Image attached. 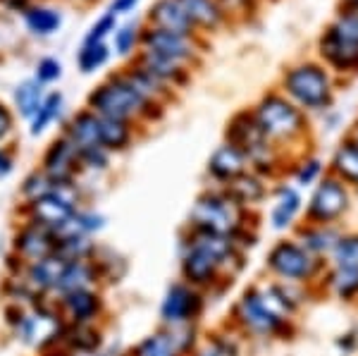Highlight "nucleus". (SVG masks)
Segmentation results:
<instances>
[{
    "label": "nucleus",
    "mask_w": 358,
    "mask_h": 356,
    "mask_svg": "<svg viewBox=\"0 0 358 356\" xmlns=\"http://www.w3.org/2000/svg\"><path fill=\"white\" fill-rule=\"evenodd\" d=\"M244 215L246 208L236 204L227 192H206L196 199L192 213H189V225L194 229L224 234L236 242V237L246 227Z\"/></svg>",
    "instance_id": "7ed1b4c3"
},
{
    "label": "nucleus",
    "mask_w": 358,
    "mask_h": 356,
    "mask_svg": "<svg viewBox=\"0 0 358 356\" xmlns=\"http://www.w3.org/2000/svg\"><path fill=\"white\" fill-rule=\"evenodd\" d=\"M351 141H354V146L358 148V134H356V139H351Z\"/></svg>",
    "instance_id": "a18cd8bd"
},
{
    "label": "nucleus",
    "mask_w": 358,
    "mask_h": 356,
    "mask_svg": "<svg viewBox=\"0 0 358 356\" xmlns=\"http://www.w3.org/2000/svg\"><path fill=\"white\" fill-rule=\"evenodd\" d=\"M15 254L24 266L38 263L43 258L53 256L57 251V237L50 229H45L36 222H24L15 234Z\"/></svg>",
    "instance_id": "9b49d317"
},
{
    "label": "nucleus",
    "mask_w": 358,
    "mask_h": 356,
    "mask_svg": "<svg viewBox=\"0 0 358 356\" xmlns=\"http://www.w3.org/2000/svg\"><path fill=\"white\" fill-rule=\"evenodd\" d=\"M201 311H203V297L196 287L187 283H175L167 287L163 304H160V318L167 328L192 325Z\"/></svg>",
    "instance_id": "6e6552de"
},
{
    "label": "nucleus",
    "mask_w": 358,
    "mask_h": 356,
    "mask_svg": "<svg viewBox=\"0 0 358 356\" xmlns=\"http://www.w3.org/2000/svg\"><path fill=\"white\" fill-rule=\"evenodd\" d=\"M108 57H110V50L106 43H84L77 55V65L84 74H94L106 65Z\"/></svg>",
    "instance_id": "2f4dec72"
},
{
    "label": "nucleus",
    "mask_w": 358,
    "mask_h": 356,
    "mask_svg": "<svg viewBox=\"0 0 358 356\" xmlns=\"http://www.w3.org/2000/svg\"><path fill=\"white\" fill-rule=\"evenodd\" d=\"M153 29H163V31L182 34V36H192V20L182 10V5L177 0H158L148 13Z\"/></svg>",
    "instance_id": "a211bd4d"
},
{
    "label": "nucleus",
    "mask_w": 358,
    "mask_h": 356,
    "mask_svg": "<svg viewBox=\"0 0 358 356\" xmlns=\"http://www.w3.org/2000/svg\"><path fill=\"white\" fill-rule=\"evenodd\" d=\"M41 170L55 185H69V182L77 180V172L82 170L79 168V151L65 134L45 148Z\"/></svg>",
    "instance_id": "ddd939ff"
},
{
    "label": "nucleus",
    "mask_w": 358,
    "mask_h": 356,
    "mask_svg": "<svg viewBox=\"0 0 358 356\" xmlns=\"http://www.w3.org/2000/svg\"><path fill=\"white\" fill-rule=\"evenodd\" d=\"M346 208H349L346 185L339 182L337 177H327L317 185L315 194L310 197L306 218L310 220V225H332L334 220H339L346 213Z\"/></svg>",
    "instance_id": "1a4fd4ad"
},
{
    "label": "nucleus",
    "mask_w": 358,
    "mask_h": 356,
    "mask_svg": "<svg viewBox=\"0 0 358 356\" xmlns=\"http://www.w3.org/2000/svg\"><path fill=\"white\" fill-rule=\"evenodd\" d=\"M334 268L358 271V234H344L332 249Z\"/></svg>",
    "instance_id": "7c9ffc66"
},
{
    "label": "nucleus",
    "mask_w": 358,
    "mask_h": 356,
    "mask_svg": "<svg viewBox=\"0 0 358 356\" xmlns=\"http://www.w3.org/2000/svg\"><path fill=\"white\" fill-rule=\"evenodd\" d=\"M65 136L74 143L79 153L94 151V148H103V124L101 118L94 111H82L69 120Z\"/></svg>",
    "instance_id": "dca6fc26"
},
{
    "label": "nucleus",
    "mask_w": 358,
    "mask_h": 356,
    "mask_svg": "<svg viewBox=\"0 0 358 356\" xmlns=\"http://www.w3.org/2000/svg\"><path fill=\"white\" fill-rule=\"evenodd\" d=\"M234 256L236 242L232 237L192 227V237L182 246V275L196 290L210 287Z\"/></svg>",
    "instance_id": "f257e3e1"
},
{
    "label": "nucleus",
    "mask_w": 358,
    "mask_h": 356,
    "mask_svg": "<svg viewBox=\"0 0 358 356\" xmlns=\"http://www.w3.org/2000/svg\"><path fill=\"white\" fill-rule=\"evenodd\" d=\"M151 108L158 106L143 99L124 74H117L110 82L101 84L89 96V111H94L98 118L117 120V122H131L143 115H151Z\"/></svg>",
    "instance_id": "f03ea898"
},
{
    "label": "nucleus",
    "mask_w": 358,
    "mask_h": 356,
    "mask_svg": "<svg viewBox=\"0 0 358 356\" xmlns=\"http://www.w3.org/2000/svg\"><path fill=\"white\" fill-rule=\"evenodd\" d=\"M317 175H320V163H317V160H308V163H303L301 170L296 172V180H299V185H310Z\"/></svg>",
    "instance_id": "ea45409f"
},
{
    "label": "nucleus",
    "mask_w": 358,
    "mask_h": 356,
    "mask_svg": "<svg viewBox=\"0 0 358 356\" xmlns=\"http://www.w3.org/2000/svg\"><path fill=\"white\" fill-rule=\"evenodd\" d=\"M98 268L91 261H67L65 263V271L60 275V283L55 287V294L62 297L67 292H74V290H86V287H94L98 283Z\"/></svg>",
    "instance_id": "6ab92c4d"
},
{
    "label": "nucleus",
    "mask_w": 358,
    "mask_h": 356,
    "mask_svg": "<svg viewBox=\"0 0 358 356\" xmlns=\"http://www.w3.org/2000/svg\"><path fill=\"white\" fill-rule=\"evenodd\" d=\"M330 287L337 292L342 299H351L358 294V271H346V268H337L330 278Z\"/></svg>",
    "instance_id": "72a5a7b5"
},
{
    "label": "nucleus",
    "mask_w": 358,
    "mask_h": 356,
    "mask_svg": "<svg viewBox=\"0 0 358 356\" xmlns=\"http://www.w3.org/2000/svg\"><path fill=\"white\" fill-rule=\"evenodd\" d=\"M141 45H143V53L165 57V60L179 62V65L192 60L196 53L192 36H182V34L163 31V29H153V27L148 31H143Z\"/></svg>",
    "instance_id": "4468645a"
},
{
    "label": "nucleus",
    "mask_w": 358,
    "mask_h": 356,
    "mask_svg": "<svg viewBox=\"0 0 358 356\" xmlns=\"http://www.w3.org/2000/svg\"><path fill=\"white\" fill-rule=\"evenodd\" d=\"M182 5V10L187 13V17L192 20L194 27H206L213 29L220 24L222 13L215 5V0H177Z\"/></svg>",
    "instance_id": "393cba45"
},
{
    "label": "nucleus",
    "mask_w": 358,
    "mask_h": 356,
    "mask_svg": "<svg viewBox=\"0 0 358 356\" xmlns=\"http://www.w3.org/2000/svg\"><path fill=\"white\" fill-rule=\"evenodd\" d=\"M13 127H15V118L8 108L0 103V143H5L10 134H13Z\"/></svg>",
    "instance_id": "a19ab883"
},
{
    "label": "nucleus",
    "mask_w": 358,
    "mask_h": 356,
    "mask_svg": "<svg viewBox=\"0 0 358 356\" xmlns=\"http://www.w3.org/2000/svg\"><path fill=\"white\" fill-rule=\"evenodd\" d=\"M301 246L310 251L313 256L317 254H332L334 244L339 242V234L330 225H308L301 229Z\"/></svg>",
    "instance_id": "a878e982"
},
{
    "label": "nucleus",
    "mask_w": 358,
    "mask_h": 356,
    "mask_svg": "<svg viewBox=\"0 0 358 356\" xmlns=\"http://www.w3.org/2000/svg\"><path fill=\"white\" fill-rule=\"evenodd\" d=\"M115 29H117V17L113 13H106L94 27L89 29L84 43H106V38L110 36V34H115Z\"/></svg>",
    "instance_id": "4c0bfd02"
},
{
    "label": "nucleus",
    "mask_w": 358,
    "mask_h": 356,
    "mask_svg": "<svg viewBox=\"0 0 358 356\" xmlns=\"http://www.w3.org/2000/svg\"><path fill=\"white\" fill-rule=\"evenodd\" d=\"M330 36L337 41L358 45V15H344L337 20V24L330 29Z\"/></svg>",
    "instance_id": "c9c22d12"
},
{
    "label": "nucleus",
    "mask_w": 358,
    "mask_h": 356,
    "mask_svg": "<svg viewBox=\"0 0 358 356\" xmlns=\"http://www.w3.org/2000/svg\"><path fill=\"white\" fill-rule=\"evenodd\" d=\"M322 55H325L327 62H332L337 70H354V67H358V45L337 41L330 34H327L325 41H322Z\"/></svg>",
    "instance_id": "c85d7f7f"
},
{
    "label": "nucleus",
    "mask_w": 358,
    "mask_h": 356,
    "mask_svg": "<svg viewBox=\"0 0 358 356\" xmlns=\"http://www.w3.org/2000/svg\"><path fill=\"white\" fill-rule=\"evenodd\" d=\"M268 268L289 283H306L317 273V258L296 242H277L268 254Z\"/></svg>",
    "instance_id": "0eeeda50"
},
{
    "label": "nucleus",
    "mask_w": 358,
    "mask_h": 356,
    "mask_svg": "<svg viewBox=\"0 0 358 356\" xmlns=\"http://www.w3.org/2000/svg\"><path fill=\"white\" fill-rule=\"evenodd\" d=\"M43 99H45L43 84L38 82L36 77L24 79L22 84H17V89H15V94H13L17 113H20L24 120H31L34 115L38 113V108H41Z\"/></svg>",
    "instance_id": "aec40b11"
},
{
    "label": "nucleus",
    "mask_w": 358,
    "mask_h": 356,
    "mask_svg": "<svg viewBox=\"0 0 358 356\" xmlns=\"http://www.w3.org/2000/svg\"><path fill=\"white\" fill-rule=\"evenodd\" d=\"M224 192H227L236 204L246 208V206H253V204H258V201H263L265 185L258 180V177L244 172V175L236 177V180H232L229 185H224Z\"/></svg>",
    "instance_id": "5701e85b"
},
{
    "label": "nucleus",
    "mask_w": 358,
    "mask_h": 356,
    "mask_svg": "<svg viewBox=\"0 0 358 356\" xmlns=\"http://www.w3.org/2000/svg\"><path fill=\"white\" fill-rule=\"evenodd\" d=\"M79 211V187L77 182L69 185H55L53 192L34 199L27 204L29 222H36L45 229L57 234L74 220Z\"/></svg>",
    "instance_id": "20e7f679"
},
{
    "label": "nucleus",
    "mask_w": 358,
    "mask_h": 356,
    "mask_svg": "<svg viewBox=\"0 0 358 356\" xmlns=\"http://www.w3.org/2000/svg\"><path fill=\"white\" fill-rule=\"evenodd\" d=\"M253 118H256L258 127L263 129V134L275 141L296 139L306 129L303 113L299 111L292 101L282 99V96H277V94L265 96V99L258 103Z\"/></svg>",
    "instance_id": "39448f33"
},
{
    "label": "nucleus",
    "mask_w": 358,
    "mask_h": 356,
    "mask_svg": "<svg viewBox=\"0 0 358 356\" xmlns=\"http://www.w3.org/2000/svg\"><path fill=\"white\" fill-rule=\"evenodd\" d=\"M62 106H65V96H62L60 91H50V94H45V99L41 103V108H38V113L29 120V122H31V129H29V131H31V136L43 134V131L48 129L57 118H60Z\"/></svg>",
    "instance_id": "cd10ccee"
},
{
    "label": "nucleus",
    "mask_w": 358,
    "mask_h": 356,
    "mask_svg": "<svg viewBox=\"0 0 358 356\" xmlns=\"http://www.w3.org/2000/svg\"><path fill=\"white\" fill-rule=\"evenodd\" d=\"M246 165H248V158L244 153L236 146H232V143H224V146L217 148L210 156V160H208V175H210L213 180L222 182V185H229L232 180L244 175Z\"/></svg>",
    "instance_id": "f3484780"
},
{
    "label": "nucleus",
    "mask_w": 358,
    "mask_h": 356,
    "mask_svg": "<svg viewBox=\"0 0 358 356\" xmlns=\"http://www.w3.org/2000/svg\"><path fill=\"white\" fill-rule=\"evenodd\" d=\"M332 170L339 182L358 187V148L354 146V141H346L337 148L332 158Z\"/></svg>",
    "instance_id": "bb28decb"
},
{
    "label": "nucleus",
    "mask_w": 358,
    "mask_h": 356,
    "mask_svg": "<svg viewBox=\"0 0 358 356\" xmlns=\"http://www.w3.org/2000/svg\"><path fill=\"white\" fill-rule=\"evenodd\" d=\"M192 356H239V349H236V344L232 340L215 335V337H208L201 347H196V352Z\"/></svg>",
    "instance_id": "f704fd0d"
},
{
    "label": "nucleus",
    "mask_w": 358,
    "mask_h": 356,
    "mask_svg": "<svg viewBox=\"0 0 358 356\" xmlns=\"http://www.w3.org/2000/svg\"><path fill=\"white\" fill-rule=\"evenodd\" d=\"M301 211V197H299L296 189L285 187L280 192V199H277L273 213H270V222H273L275 229H287L294 222V218Z\"/></svg>",
    "instance_id": "b1692460"
},
{
    "label": "nucleus",
    "mask_w": 358,
    "mask_h": 356,
    "mask_svg": "<svg viewBox=\"0 0 358 356\" xmlns=\"http://www.w3.org/2000/svg\"><path fill=\"white\" fill-rule=\"evenodd\" d=\"M194 347L192 325H177L143 337L131 356H184Z\"/></svg>",
    "instance_id": "f8f14e48"
},
{
    "label": "nucleus",
    "mask_w": 358,
    "mask_h": 356,
    "mask_svg": "<svg viewBox=\"0 0 358 356\" xmlns=\"http://www.w3.org/2000/svg\"><path fill=\"white\" fill-rule=\"evenodd\" d=\"M53 189H55V182H50L43 170H34L31 175H27V180L22 182V197H24V201L29 204V201L43 197V194L53 192Z\"/></svg>",
    "instance_id": "473e14b6"
},
{
    "label": "nucleus",
    "mask_w": 358,
    "mask_h": 356,
    "mask_svg": "<svg viewBox=\"0 0 358 356\" xmlns=\"http://www.w3.org/2000/svg\"><path fill=\"white\" fill-rule=\"evenodd\" d=\"M346 3H349V5H351V8H354V10H358V0H346Z\"/></svg>",
    "instance_id": "c03bdc74"
},
{
    "label": "nucleus",
    "mask_w": 358,
    "mask_h": 356,
    "mask_svg": "<svg viewBox=\"0 0 358 356\" xmlns=\"http://www.w3.org/2000/svg\"><path fill=\"white\" fill-rule=\"evenodd\" d=\"M13 170H15V156L8 148L0 146V180H5Z\"/></svg>",
    "instance_id": "79ce46f5"
},
{
    "label": "nucleus",
    "mask_w": 358,
    "mask_h": 356,
    "mask_svg": "<svg viewBox=\"0 0 358 356\" xmlns=\"http://www.w3.org/2000/svg\"><path fill=\"white\" fill-rule=\"evenodd\" d=\"M136 3H138V0H113L110 13L115 17H117V15H127V13H131V10L136 8Z\"/></svg>",
    "instance_id": "37998d69"
},
{
    "label": "nucleus",
    "mask_w": 358,
    "mask_h": 356,
    "mask_svg": "<svg viewBox=\"0 0 358 356\" xmlns=\"http://www.w3.org/2000/svg\"><path fill=\"white\" fill-rule=\"evenodd\" d=\"M57 311H60L62 318L69 320V325L96 323V318L103 313V297L94 287L67 292L57 299Z\"/></svg>",
    "instance_id": "2eb2a0df"
},
{
    "label": "nucleus",
    "mask_w": 358,
    "mask_h": 356,
    "mask_svg": "<svg viewBox=\"0 0 358 356\" xmlns=\"http://www.w3.org/2000/svg\"><path fill=\"white\" fill-rule=\"evenodd\" d=\"M285 91L292 96L294 103H299L301 108H310V111L330 106L332 101L330 77L317 65L294 67L285 77Z\"/></svg>",
    "instance_id": "423d86ee"
},
{
    "label": "nucleus",
    "mask_w": 358,
    "mask_h": 356,
    "mask_svg": "<svg viewBox=\"0 0 358 356\" xmlns=\"http://www.w3.org/2000/svg\"><path fill=\"white\" fill-rule=\"evenodd\" d=\"M27 29L36 36H53L57 29L62 27V15L55 8H45V5H34L24 10Z\"/></svg>",
    "instance_id": "4be33fe9"
},
{
    "label": "nucleus",
    "mask_w": 358,
    "mask_h": 356,
    "mask_svg": "<svg viewBox=\"0 0 358 356\" xmlns=\"http://www.w3.org/2000/svg\"><path fill=\"white\" fill-rule=\"evenodd\" d=\"M138 43H141V36H138L136 24H124V27L115 29V50H117L120 55H129Z\"/></svg>",
    "instance_id": "e433bc0d"
},
{
    "label": "nucleus",
    "mask_w": 358,
    "mask_h": 356,
    "mask_svg": "<svg viewBox=\"0 0 358 356\" xmlns=\"http://www.w3.org/2000/svg\"><path fill=\"white\" fill-rule=\"evenodd\" d=\"M62 342L69 347V352L77 354H96L98 347H101L103 337L101 332L94 328V323L89 325H69L62 332Z\"/></svg>",
    "instance_id": "412c9836"
},
{
    "label": "nucleus",
    "mask_w": 358,
    "mask_h": 356,
    "mask_svg": "<svg viewBox=\"0 0 358 356\" xmlns=\"http://www.w3.org/2000/svg\"><path fill=\"white\" fill-rule=\"evenodd\" d=\"M103 124V148L106 151H122L131 143V124L129 122H117V120H106L101 118Z\"/></svg>",
    "instance_id": "c756f323"
},
{
    "label": "nucleus",
    "mask_w": 358,
    "mask_h": 356,
    "mask_svg": "<svg viewBox=\"0 0 358 356\" xmlns=\"http://www.w3.org/2000/svg\"><path fill=\"white\" fill-rule=\"evenodd\" d=\"M227 136H229V143L239 148V151L248 158V163L263 165L265 160H268L270 139L263 134V129L258 127L253 115H248V113L236 115L227 129Z\"/></svg>",
    "instance_id": "9d476101"
},
{
    "label": "nucleus",
    "mask_w": 358,
    "mask_h": 356,
    "mask_svg": "<svg viewBox=\"0 0 358 356\" xmlns=\"http://www.w3.org/2000/svg\"><path fill=\"white\" fill-rule=\"evenodd\" d=\"M60 77H62L60 60H55V57H43V60H38V65H36V79L43 86L57 82Z\"/></svg>",
    "instance_id": "58836bf2"
}]
</instances>
